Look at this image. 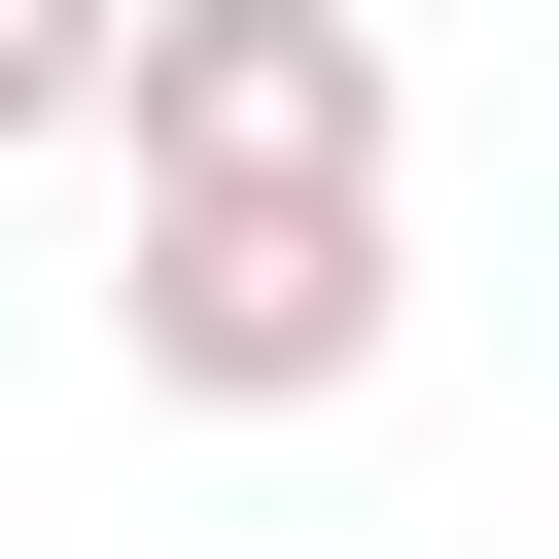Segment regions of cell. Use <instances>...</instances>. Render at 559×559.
Masks as SVG:
<instances>
[{"mask_svg":"<svg viewBox=\"0 0 559 559\" xmlns=\"http://www.w3.org/2000/svg\"><path fill=\"white\" fill-rule=\"evenodd\" d=\"M105 349H140V419H349L419 349V245H384V175H245V210L105 245Z\"/></svg>","mask_w":559,"mask_h":559,"instance_id":"cell-1","label":"cell"},{"mask_svg":"<svg viewBox=\"0 0 559 559\" xmlns=\"http://www.w3.org/2000/svg\"><path fill=\"white\" fill-rule=\"evenodd\" d=\"M384 140H419L384 0H140V105H105V175H140V210H245V175H384Z\"/></svg>","mask_w":559,"mask_h":559,"instance_id":"cell-2","label":"cell"}]
</instances>
